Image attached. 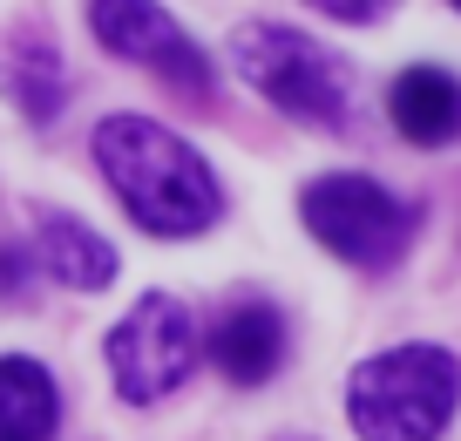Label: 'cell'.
<instances>
[{
  "mask_svg": "<svg viewBox=\"0 0 461 441\" xmlns=\"http://www.w3.org/2000/svg\"><path fill=\"white\" fill-rule=\"evenodd\" d=\"M95 170L109 177L115 204L149 231V238H197L224 217V184L217 170L190 150L176 129H163L157 115H102L95 136Z\"/></svg>",
  "mask_w": 461,
  "mask_h": 441,
  "instance_id": "1",
  "label": "cell"
},
{
  "mask_svg": "<svg viewBox=\"0 0 461 441\" xmlns=\"http://www.w3.org/2000/svg\"><path fill=\"white\" fill-rule=\"evenodd\" d=\"M447 7H455V14H461V0H447Z\"/></svg>",
  "mask_w": 461,
  "mask_h": 441,
  "instance_id": "14",
  "label": "cell"
},
{
  "mask_svg": "<svg viewBox=\"0 0 461 441\" xmlns=\"http://www.w3.org/2000/svg\"><path fill=\"white\" fill-rule=\"evenodd\" d=\"M461 400V367L447 346H387L346 381V421L360 441H441Z\"/></svg>",
  "mask_w": 461,
  "mask_h": 441,
  "instance_id": "2",
  "label": "cell"
},
{
  "mask_svg": "<svg viewBox=\"0 0 461 441\" xmlns=\"http://www.w3.org/2000/svg\"><path fill=\"white\" fill-rule=\"evenodd\" d=\"M0 96L21 109V123L48 129L61 109H68V61H61V48L48 41L41 21H28V28H7L0 34Z\"/></svg>",
  "mask_w": 461,
  "mask_h": 441,
  "instance_id": "7",
  "label": "cell"
},
{
  "mask_svg": "<svg viewBox=\"0 0 461 441\" xmlns=\"http://www.w3.org/2000/svg\"><path fill=\"white\" fill-rule=\"evenodd\" d=\"M34 258H41V271L55 285H68V292H102V285L115 279V244L102 238V231H88L82 217H61V211L41 217Z\"/></svg>",
  "mask_w": 461,
  "mask_h": 441,
  "instance_id": "10",
  "label": "cell"
},
{
  "mask_svg": "<svg viewBox=\"0 0 461 441\" xmlns=\"http://www.w3.org/2000/svg\"><path fill=\"white\" fill-rule=\"evenodd\" d=\"M197 367V319H190L184 299L170 292H143L130 313L109 326V373L115 394L149 408V400L176 394Z\"/></svg>",
  "mask_w": 461,
  "mask_h": 441,
  "instance_id": "5",
  "label": "cell"
},
{
  "mask_svg": "<svg viewBox=\"0 0 461 441\" xmlns=\"http://www.w3.org/2000/svg\"><path fill=\"white\" fill-rule=\"evenodd\" d=\"M387 115L414 150H441V142L461 136V82L447 69H428V61H420V69L393 75Z\"/></svg>",
  "mask_w": 461,
  "mask_h": 441,
  "instance_id": "9",
  "label": "cell"
},
{
  "mask_svg": "<svg viewBox=\"0 0 461 441\" xmlns=\"http://www.w3.org/2000/svg\"><path fill=\"white\" fill-rule=\"evenodd\" d=\"M61 421L55 373L28 354H0V441H48Z\"/></svg>",
  "mask_w": 461,
  "mask_h": 441,
  "instance_id": "11",
  "label": "cell"
},
{
  "mask_svg": "<svg viewBox=\"0 0 461 441\" xmlns=\"http://www.w3.org/2000/svg\"><path fill=\"white\" fill-rule=\"evenodd\" d=\"M312 14H326V21H339V28H374V21H387L401 0H305Z\"/></svg>",
  "mask_w": 461,
  "mask_h": 441,
  "instance_id": "12",
  "label": "cell"
},
{
  "mask_svg": "<svg viewBox=\"0 0 461 441\" xmlns=\"http://www.w3.org/2000/svg\"><path fill=\"white\" fill-rule=\"evenodd\" d=\"M230 61L292 123H305V129L353 123V69L326 41H312V34L285 28V21H245L230 34Z\"/></svg>",
  "mask_w": 461,
  "mask_h": 441,
  "instance_id": "3",
  "label": "cell"
},
{
  "mask_svg": "<svg viewBox=\"0 0 461 441\" xmlns=\"http://www.w3.org/2000/svg\"><path fill=\"white\" fill-rule=\"evenodd\" d=\"M34 265H41L34 252H21V244H0V299H28Z\"/></svg>",
  "mask_w": 461,
  "mask_h": 441,
  "instance_id": "13",
  "label": "cell"
},
{
  "mask_svg": "<svg viewBox=\"0 0 461 441\" xmlns=\"http://www.w3.org/2000/svg\"><path fill=\"white\" fill-rule=\"evenodd\" d=\"M299 217L332 258H346V265H360V271L401 265V252L414 244V225H420L414 204L393 198L387 184H374V177H360V170L312 177L305 198H299Z\"/></svg>",
  "mask_w": 461,
  "mask_h": 441,
  "instance_id": "4",
  "label": "cell"
},
{
  "mask_svg": "<svg viewBox=\"0 0 461 441\" xmlns=\"http://www.w3.org/2000/svg\"><path fill=\"white\" fill-rule=\"evenodd\" d=\"M211 360L230 387H265L285 367V313L265 299H238L211 333Z\"/></svg>",
  "mask_w": 461,
  "mask_h": 441,
  "instance_id": "8",
  "label": "cell"
},
{
  "mask_svg": "<svg viewBox=\"0 0 461 441\" xmlns=\"http://www.w3.org/2000/svg\"><path fill=\"white\" fill-rule=\"evenodd\" d=\"M88 34H95L115 61H136V69H149L157 82H170L176 96L211 102V61H203V48L170 21V7H157V0H88Z\"/></svg>",
  "mask_w": 461,
  "mask_h": 441,
  "instance_id": "6",
  "label": "cell"
}]
</instances>
